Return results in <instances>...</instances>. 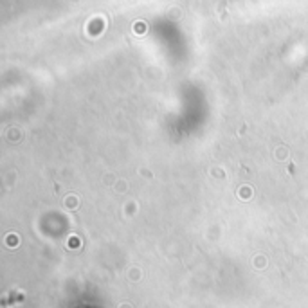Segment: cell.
I'll use <instances>...</instances> for the list:
<instances>
[{
    "mask_svg": "<svg viewBox=\"0 0 308 308\" xmlns=\"http://www.w3.org/2000/svg\"><path fill=\"white\" fill-rule=\"evenodd\" d=\"M240 195H241V198H251V197H249V195H251V190H241Z\"/></svg>",
    "mask_w": 308,
    "mask_h": 308,
    "instance_id": "6da1fadb",
    "label": "cell"
}]
</instances>
